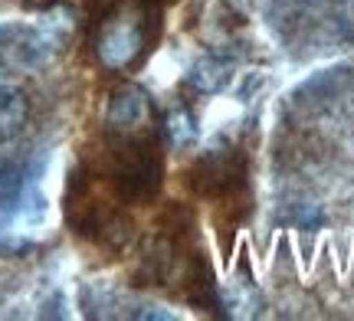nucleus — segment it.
<instances>
[{"label": "nucleus", "instance_id": "nucleus-5", "mask_svg": "<svg viewBox=\"0 0 354 321\" xmlns=\"http://www.w3.org/2000/svg\"><path fill=\"white\" fill-rule=\"evenodd\" d=\"M233 79V63L230 59H220V56H207L187 72V86L201 95H214V92H223Z\"/></svg>", "mask_w": 354, "mask_h": 321}, {"label": "nucleus", "instance_id": "nucleus-4", "mask_svg": "<svg viewBox=\"0 0 354 321\" xmlns=\"http://www.w3.org/2000/svg\"><path fill=\"white\" fill-rule=\"evenodd\" d=\"M105 131L115 138H128V135H148L154 131V105L151 95L141 86H118L109 99L105 108Z\"/></svg>", "mask_w": 354, "mask_h": 321}, {"label": "nucleus", "instance_id": "nucleus-7", "mask_svg": "<svg viewBox=\"0 0 354 321\" xmlns=\"http://www.w3.org/2000/svg\"><path fill=\"white\" fill-rule=\"evenodd\" d=\"M26 118H30V102L24 92L13 86H0V144L13 142L24 131Z\"/></svg>", "mask_w": 354, "mask_h": 321}, {"label": "nucleus", "instance_id": "nucleus-2", "mask_svg": "<svg viewBox=\"0 0 354 321\" xmlns=\"http://www.w3.org/2000/svg\"><path fill=\"white\" fill-rule=\"evenodd\" d=\"M161 142L158 131L148 135H128L115 138L109 135V151H105V177L115 187L122 200H148L161 187Z\"/></svg>", "mask_w": 354, "mask_h": 321}, {"label": "nucleus", "instance_id": "nucleus-8", "mask_svg": "<svg viewBox=\"0 0 354 321\" xmlns=\"http://www.w3.org/2000/svg\"><path fill=\"white\" fill-rule=\"evenodd\" d=\"M318 0H269V20L279 30H292V26L305 23V17H312Z\"/></svg>", "mask_w": 354, "mask_h": 321}, {"label": "nucleus", "instance_id": "nucleus-10", "mask_svg": "<svg viewBox=\"0 0 354 321\" xmlns=\"http://www.w3.org/2000/svg\"><path fill=\"white\" fill-rule=\"evenodd\" d=\"M331 20H335V33L344 43H354V0H335Z\"/></svg>", "mask_w": 354, "mask_h": 321}, {"label": "nucleus", "instance_id": "nucleus-6", "mask_svg": "<svg viewBox=\"0 0 354 321\" xmlns=\"http://www.w3.org/2000/svg\"><path fill=\"white\" fill-rule=\"evenodd\" d=\"M26 184H30V171L24 161H3L0 164V217H13L20 200L26 197Z\"/></svg>", "mask_w": 354, "mask_h": 321}, {"label": "nucleus", "instance_id": "nucleus-3", "mask_svg": "<svg viewBox=\"0 0 354 321\" xmlns=\"http://www.w3.org/2000/svg\"><path fill=\"white\" fill-rule=\"evenodd\" d=\"M190 187L203 197L223 200V197L246 187V164L230 148H210L190 167Z\"/></svg>", "mask_w": 354, "mask_h": 321}, {"label": "nucleus", "instance_id": "nucleus-11", "mask_svg": "<svg viewBox=\"0 0 354 321\" xmlns=\"http://www.w3.org/2000/svg\"><path fill=\"white\" fill-rule=\"evenodd\" d=\"M24 3H33V7H43V3H50V0H24Z\"/></svg>", "mask_w": 354, "mask_h": 321}, {"label": "nucleus", "instance_id": "nucleus-9", "mask_svg": "<svg viewBox=\"0 0 354 321\" xmlns=\"http://www.w3.org/2000/svg\"><path fill=\"white\" fill-rule=\"evenodd\" d=\"M165 131L174 148H187V144L197 142V118H194L190 108H174V112L167 115Z\"/></svg>", "mask_w": 354, "mask_h": 321}, {"label": "nucleus", "instance_id": "nucleus-1", "mask_svg": "<svg viewBox=\"0 0 354 321\" xmlns=\"http://www.w3.org/2000/svg\"><path fill=\"white\" fill-rule=\"evenodd\" d=\"M158 26V0H115L92 30V52L109 72H125L151 50Z\"/></svg>", "mask_w": 354, "mask_h": 321}]
</instances>
